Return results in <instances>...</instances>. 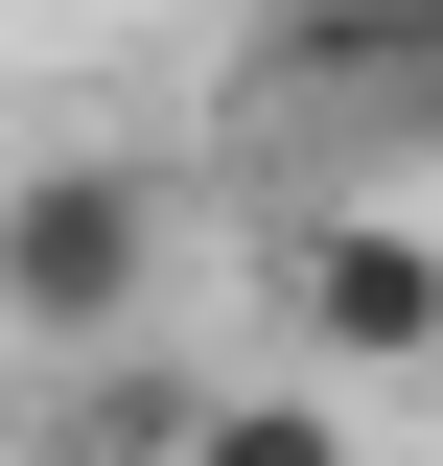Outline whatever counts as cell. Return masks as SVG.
<instances>
[{
    "label": "cell",
    "mask_w": 443,
    "mask_h": 466,
    "mask_svg": "<svg viewBox=\"0 0 443 466\" xmlns=\"http://www.w3.org/2000/svg\"><path fill=\"white\" fill-rule=\"evenodd\" d=\"M0 327L24 350L164 327V164H24L0 187Z\"/></svg>",
    "instance_id": "cell-1"
},
{
    "label": "cell",
    "mask_w": 443,
    "mask_h": 466,
    "mask_svg": "<svg viewBox=\"0 0 443 466\" xmlns=\"http://www.w3.org/2000/svg\"><path fill=\"white\" fill-rule=\"evenodd\" d=\"M280 327L327 350V397L443 373V233L420 210H304V233H280Z\"/></svg>",
    "instance_id": "cell-2"
},
{
    "label": "cell",
    "mask_w": 443,
    "mask_h": 466,
    "mask_svg": "<svg viewBox=\"0 0 443 466\" xmlns=\"http://www.w3.org/2000/svg\"><path fill=\"white\" fill-rule=\"evenodd\" d=\"M140 466H350V397H327V373H304V397H187Z\"/></svg>",
    "instance_id": "cell-3"
},
{
    "label": "cell",
    "mask_w": 443,
    "mask_h": 466,
    "mask_svg": "<svg viewBox=\"0 0 443 466\" xmlns=\"http://www.w3.org/2000/svg\"><path fill=\"white\" fill-rule=\"evenodd\" d=\"M280 24H374V0H280Z\"/></svg>",
    "instance_id": "cell-4"
}]
</instances>
